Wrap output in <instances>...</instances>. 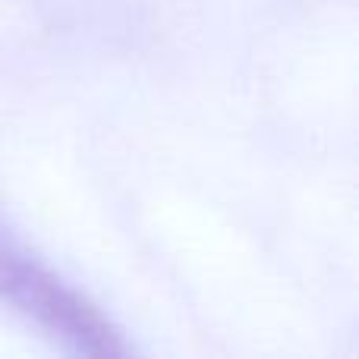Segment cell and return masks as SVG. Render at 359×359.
<instances>
[{
    "instance_id": "cell-1",
    "label": "cell",
    "mask_w": 359,
    "mask_h": 359,
    "mask_svg": "<svg viewBox=\"0 0 359 359\" xmlns=\"http://www.w3.org/2000/svg\"><path fill=\"white\" fill-rule=\"evenodd\" d=\"M0 299L79 356H130L123 331L73 284L29 252L0 243Z\"/></svg>"
}]
</instances>
